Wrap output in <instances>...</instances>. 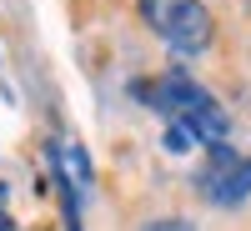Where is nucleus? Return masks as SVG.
Returning <instances> with one entry per match:
<instances>
[{
    "label": "nucleus",
    "mask_w": 251,
    "mask_h": 231,
    "mask_svg": "<svg viewBox=\"0 0 251 231\" xmlns=\"http://www.w3.org/2000/svg\"><path fill=\"white\" fill-rule=\"evenodd\" d=\"M131 91H136V101H146V106H151V111H161L166 121L191 126L201 141H211V146H221V141H226V111H221L216 101L196 86L191 76L166 71L161 80H136Z\"/></svg>",
    "instance_id": "f257e3e1"
},
{
    "label": "nucleus",
    "mask_w": 251,
    "mask_h": 231,
    "mask_svg": "<svg viewBox=\"0 0 251 231\" xmlns=\"http://www.w3.org/2000/svg\"><path fill=\"white\" fill-rule=\"evenodd\" d=\"M141 15L176 55H196L211 46V15L201 0H141Z\"/></svg>",
    "instance_id": "f03ea898"
},
{
    "label": "nucleus",
    "mask_w": 251,
    "mask_h": 231,
    "mask_svg": "<svg viewBox=\"0 0 251 231\" xmlns=\"http://www.w3.org/2000/svg\"><path fill=\"white\" fill-rule=\"evenodd\" d=\"M201 186H206V201L211 206H241L251 196V156H236L231 146H211V161L201 171Z\"/></svg>",
    "instance_id": "7ed1b4c3"
},
{
    "label": "nucleus",
    "mask_w": 251,
    "mask_h": 231,
    "mask_svg": "<svg viewBox=\"0 0 251 231\" xmlns=\"http://www.w3.org/2000/svg\"><path fill=\"white\" fill-rule=\"evenodd\" d=\"M196 141H201V136L191 131V126H181V121H171V126H166V151H176V156H186V151H191Z\"/></svg>",
    "instance_id": "20e7f679"
},
{
    "label": "nucleus",
    "mask_w": 251,
    "mask_h": 231,
    "mask_svg": "<svg viewBox=\"0 0 251 231\" xmlns=\"http://www.w3.org/2000/svg\"><path fill=\"white\" fill-rule=\"evenodd\" d=\"M141 231H196V226H186V221H151V226H141Z\"/></svg>",
    "instance_id": "39448f33"
},
{
    "label": "nucleus",
    "mask_w": 251,
    "mask_h": 231,
    "mask_svg": "<svg viewBox=\"0 0 251 231\" xmlns=\"http://www.w3.org/2000/svg\"><path fill=\"white\" fill-rule=\"evenodd\" d=\"M0 231H15V221L5 216V186H0Z\"/></svg>",
    "instance_id": "423d86ee"
},
{
    "label": "nucleus",
    "mask_w": 251,
    "mask_h": 231,
    "mask_svg": "<svg viewBox=\"0 0 251 231\" xmlns=\"http://www.w3.org/2000/svg\"><path fill=\"white\" fill-rule=\"evenodd\" d=\"M246 10H251V0H246Z\"/></svg>",
    "instance_id": "0eeeda50"
}]
</instances>
